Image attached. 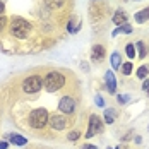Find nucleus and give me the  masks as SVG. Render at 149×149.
Instances as JSON below:
<instances>
[{"mask_svg":"<svg viewBox=\"0 0 149 149\" xmlns=\"http://www.w3.org/2000/svg\"><path fill=\"white\" fill-rule=\"evenodd\" d=\"M3 10H5V5H3V2L0 0V15L3 14Z\"/></svg>","mask_w":149,"mask_h":149,"instance_id":"obj_26","label":"nucleus"},{"mask_svg":"<svg viewBox=\"0 0 149 149\" xmlns=\"http://www.w3.org/2000/svg\"><path fill=\"white\" fill-rule=\"evenodd\" d=\"M125 53H127L129 58H134L135 57V46L132 45V43H129V45L125 46Z\"/></svg>","mask_w":149,"mask_h":149,"instance_id":"obj_20","label":"nucleus"},{"mask_svg":"<svg viewBox=\"0 0 149 149\" xmlns=\"http://www.w3.org/2000/svg\"><path fill=\"white\" fill-rule=\"evenodd\" d=\"M5 24H7V19H5L3 15H0V33L5 29Z\"/></svg>","mask_w":149,"mask_h":149,"instance_id":"obj_21","label":"nucleus"},{"mask_svg":"<svg viewBox=\"0 0 149 149\" xmlns=\"http://www.w3.org/2000/svg\"><path fill=\"white\" fill-rule=\"evenodd\" d=\"M81 129H75V130H70L69 134H67V141L69 142H75V141H79V137H81Z\"/></svg>","mask_w":149,"mask_h":149,"instance_id":"obj_14","label":"nucleus"},{"mask_svg":"<svg viewBox=\"0 0 149 149\" xmlns=\"http://www.w3.org/2000/svg\"><path fill=\"white\" fill-rule=\"evenodd\" d=\"M31 33V24L26 21V19H22V17H14L12 21H10V34L17 38V40H24V38H28Z\"/></svg>","mask_w":149,"mask_h":149,"instance_id":"obj_4","label":"nucleus"},{"mask_svg":"<svg viewBox=\"0 0 149 149\" xmlns=\"http://www.w3.org/2000/svg\"><path fill=\"white\" fill-rule=\"evenodd\" d=\"M142 89H144V91L149 94V79H146V81H144V84H142Z\"/></svg>","mask_w":149,"mask_h":149,"instance_id":"obj_23","label":"nucleus"},{"mask_svg":"<svg viewBox=\"0 0 149 149\" xmlns=\"http://www.w3.org/2000/svg\"><path fill=\"white\" fill-rule=\"evenodd\" d=\"M94 101H96L98 106H104V103H103V100H101V96H100V94H96V96H94Z\"/></svg>","mask_w":149,"mask_h":149,"instance_id":"obj_22","label":"nucleus"},{"mask_svg":"<svg viewBox=\"0 0 149 149\" xmlns=\"http://www.w3.org/2000/svg\"><path fill=\"white\" fill-rule=\"evenodd\" d=\"M125 19H127V15H125V12L123 10H117L115 12V15H113V22L115 24H125Z\"/></svg>","mask_w":149,"mask_h":149,"instance_id":"obj_13","label":"nucleus"},{"mask_svg":"<svg viewBox=\"0 0 149 149\" xmlns=\"http://www.w3.org/2000/svg\"><path fill=\"white\" fill-rule=\"evenodd\" d=\"M104 55H106V50H104L103 45H94L93 46V50H91V60L93 62H103Z\"/></svg>","mask_w":149,"mask_h":149,"instance_id":"obj_8","label":"nucleus"},{"mask_svg":"<svg viewBox=\"0 0 149 149\" xmlns=\"http://www.w3.org/2000/svg\"><path fill=\"white\" fill-rule=\"evenodd\" d=\"M137 50H139V57L141 58H144L148 55V48L144 45V41H137Z\"/></svg>","mask_w":149,"mask_h":149,"instance_id":"obj_18","label":"nucleus"},{"mask_svg":"<svg viewBox=\"0 0 149 149\" xmlns=\"http://www.w3.org/2000/svg\"><path fill=\"white\" fill-rule=\"evenodd\" d=\"M113 122H115V113H113V110H106V111H104V123L111 125Z\"/></svg>","mask_w":149,"mask_h":149,"instance_id":"obj_17","label":"nucleus"},{"mask_svg":"<svg viewBox=\"0 0 149 149\" xmlns=\"http://www.w3.org/2000/svg\"><path fill=\"white\" fill-rule=\"evenodd\" d=\"M75 110H77V100H75L72 94H65L62 96L58 101V111L63 115H74Z\"/></svg>","mask_w":149,"mask_h":149,"instance_id":"obj_6","label":"nucleus"},{"mask_svg":"<svg viewBox=\"0 0 149 149\" xmlns=\"http://www.w3.org/2000/svg\"><path fill=\"white\" fill-rule=\"evenodd\" d=\"M148 19H149V7H146V9H142L141 12H137V14H135V22H139V24L146 22Z\"/></svg>","mask_w":149,"mask_h":149,"instance_id":"obj_11","label":"nucleus"},{"mask_svg":"<svg viewBox=\"0 0 149 149\" xmlns=\"http://www.w3.org/2000/svg\"><path fill=\"white\" fill-rule=\"evenodd\" d=\"M103 123L104 122H101V118L96 115V113H93V115H89V122H88V132H86V139H91V137H94V135L101 134L103 132Z\"/></svg>","mask_w":149,"mask_h":149,"instance_id":"obj_7","label":"nucleus"},{"mask_svg":"<svg viewBox=\"0 0 149 149\" xmlns=\"http://www.w3.org/2000/svg\"><path fill=\"white\" fill-rule=\"evenodd\" d=\"M104 82H106V88H108V93H115L117 91V81H115V75L111 70H108L106 74H104Z\"/></svg>","mask_w":149,"mask_h":149,"instance_id":"obj_9","label":"nucleus"},{"mask_svg":"<svg viewBox=\"0 0 149 149\" xmlns=\"http://www.w3.org/2000/svg\"><path fill=\"white\" fill-rule=\"evenodd\" d=\"M48 120H50L48 110L40 106V108H34V110L29 111V115H28V125L33 130H43L48 125Z\"/></svg>","mask_w":149,"mask_h":149,"instance_id":"obj_2","label":"nucleus"},{"mask_svg":"<svg viewBox=\"0 0 149 149\" xmlns=\"http://www.w3.org/2000/svg\"><path fill=\"white\" fill-rule=\"evenodd\" d=\"M9 141L12 144H15V146H26L28 144V139L22 137V135H19V134H10L9 135Z\"/></svg>","mask_w":149,"mask_h":149,"instance_id":"obj_10","label":"nucleus"},{"mask_svg":"<svg viewBox=\"0 0 149 149\" xmlns=\"http://www.w3.org/2000/svg\"><path fill=\"white\" fill-rule=\"evenodd\" d=\"M127 101H129V96H122V94L118 96V103H127Z\"/></svg>","mask_w":149,"mask_h":149,"instance_id":"obj_24","label":"nucleus"},{"mask_svg":"<svg viewBox=\"0 0 149 149\" xmlns=\"http://www.w3.org/2000/svg\"><path fill=\"white\" fill-rule=\"evenodd\" d=\"M148 75H149V65H141L137 69V77L139 79H146Z\"/></svg>","mask_w":149,"mask_h":149,"instance_id":"obj_16","label":"nucleus"},{"mask_svg":"<svg viewBox=\"0 0 149 149\" xmlns=\"http://www.w3.org/2000/svg\"><path fill=\"white\" fill-rule=\"evenodd\" d=\"M41 88H43V77L41 75H28L22 81V91L26 94H36L41 91Z\"/></svg>","mask_w":149,"mask_h":149,"instance_id":"obj_5","label":"nucleus"},{"mask_svg":"<svg viewBox=\"0 0 149 149\" xmlns=\"http://www.w3.org/2000/svg\"><path fill=\"white\" fill-rule=\"evenodd\" d=\"M74 120L70 115H63V113H53L50 115V120H48V127L55 132H63L67 130L69 127H72Z\"/></svg>","mask_w":149,"mask_h":149,"instance_id":"obj_3","label":"nucleus"},{"mask_svg":"<svg viewBox=\"0 0 149 149\" xmlns=\"http://www.w3.org/2000/svg\"><path fill=\"white\" fill-rule=\"evenodd\" d=\"M45 3L53 10V9H60V7L65 3V0H45Z\"/></svg>","mask_w":149,"mask_h":149,"instance_id":"obj_15","label":"nucleus"},{"mask_svg":"<svg viewBox=\"0 0 149 149\" xmlns=\"http://www.w3.org/2000/svg\"><path fill=\"white\" fill-rule=\"evenodd\" d=\"M81 149H98L94 144H84V146H81Z\"/></svg>","mask_w":149,"mask_h":149,"instance_id":"obj_25","label":"nucleus"},{"mask_svg":"<svg viewBox=\"0 0 149 149\" xmlns=\"http://www.w3.org/2000/svg\"><path fill=\"white\" fill-rule=\"evenodd\" d=\"M110 149H118V148H110Z\"/></svg>","mask_w":149,"mask_h":149,"instance_id":"obj_28","label":"nucleus"},{"mask_svg":"<svg viewBox=\"0 0 149 149\" xmlns=\"http://www.w3.org/2000/svg\"><path fill=\"white\" fill-rule=\"evenodd\" d=\"M110 63H111V67L117 70L122 67V55H120L118 52H115V53H111V58H110Z\"/></svg>","mask_w":149,"mask_h":149,"instance_id":"obj_12","label":"nucleus"},{"mask_svg":"<svg viewBox=\"0 0 149 149\" xmlns=\"http://www.w3.org/2000/svg\"><path fill=\"white\" fill-rule=\"evenodd\" d=\"M120 70H122V74H123V75H130V72H132V63H130V62H125V63H122Z\"/></svg>","mask_w":149,"mask_h":149,"instance_id":"obj_19","label":"nucleus"},{"mask_svg":"<svg viewBox=\"0 0 149 149\" xmlns=\"http://www.w3.org/2000/svg\"><path fill=\"white\" fill-rule=\"evenodd\" d=\"M9 148V144H7V142H3V141H2V142H0V149H7Z\"/></svg>","mask_w":149,"mask_h":149,"instance_id":"obj_27","label":"nucleus"},{"mask_svg":"<svg viewBox=\"0 0 149 149\" xmlns=\"http://www.w3.org/2000/svg\"><path fill=\"white\" fill-rule=\"evenodd\" d=\"M65 84H67V77L58 70H52L43 77V86H45L46 93H57V91L63 89Z\"/></svg>","mask_w":149,"mask_h":149,"instance_id":"obj_1","label":"nucleus"}]
</instances>
